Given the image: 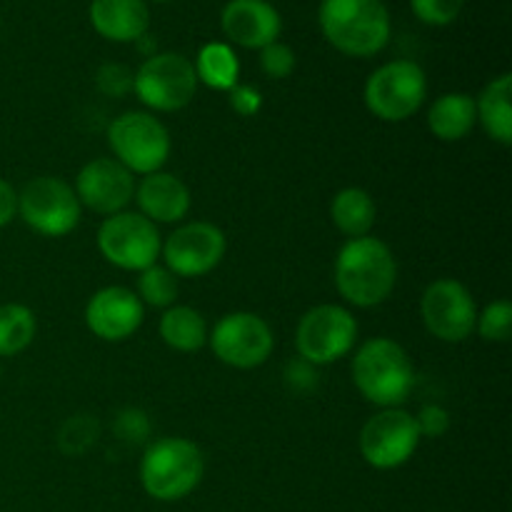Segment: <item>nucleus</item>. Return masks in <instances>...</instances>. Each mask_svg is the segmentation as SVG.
I'll use <instances>...</instances> for the list:
<instances>
[{
	"mask_svg": "<svg viewBox=\"0 0 512 512\" xmlns=\"http://www.w3.org/2000/svg\"><path fill=\"white\" fill-rule=\"evenodd\" d=\"M333 280L345 303L353 308H375L393 295L398 260L380 238H350L335 258Z\"/></svg>",
	"mask_w": 512,
	"mask_h": 512,
	"instance_id": "1",
	"label": "nucleus"
},
{
	"mask_svg": "<svg viewBox=\"0 0 512 512\" xmlns=\"http://www.w3.org/2000/svg\"><path fill=\"white\" fill-rule=\"evenodd\" d=\"M350 375L358 393L378 408H400L415 385V368L408 350L385 335L365 340L355 350Z\"/></svg>",
	"mask_w": 512,
	"mask_h": 512,
	"instance_id": "2",
	"label": "nucleus"
},
{
	"mask_svg": "<svg viewBox=\"0 0 512 512\" xmlns=\"http://www.w3.org/2000/svg\"><path fill=\"white\" fill-rule=\"evenodd\" d=\"M318 23L325 40L350 58L378 55L393 30L383 0H323Z\"/></svg>",
	"mask_w": 512,
	"mask_h": 512,
	"instance_id": "3",
	"label": "nucleus"
},
{
	"mask_svg": "<svg viewBox=\"0 0 512 512\" xmlns=\"http://www.w3.org/2000/svg\"><path fill=\"white\" fill-rule=\"evenodd\" d=\"M205 475L203 450L188 438H160L145 448L140 485L158 503H178L198 490Z\"/></svg>",
	"mask_w": 512,
	"mask_h": 512,
	"instance_id": "4",
	"label": "nucleus"
},
{
	"mask_svg": "<svg viewBox=\"0 0 512 512\" xmlns=\"http://www.w3.org/2000/svg\"><path fill=\"white\" fill-rule=\"evenodd\" d=\"M428 78L415 60H390L365 80V108L383 123H403L423 108Z\"/></svg>",
	"mask_w": 512,
	"mask_h": 512,
	"instance_id": "5",
	"label": "nucleus"
},
{
	"mask_svg": "<svg viewBox=\"0 0 512 512\" xmlns=\"http://www.w3.org/2000/svg\"><path fill=\"white\" fill-rule=\"evenodd\" d=\"M108 145L113 158L133 175L163 170L170 158V133L153 113L128 110L108 125Z\"/></svg>",
	"mask_w": 512,
	"mask_h": 512,
	"instance_id": "6",
	"label": "nucleus"
},
{
	"mask_svg": "<svg viewBox=\"0 0 512 512\" xmlns=\"http://www.w3.org/2000/svg\"><path fill=\"white\" fill-rule=\"evenodd\" d=\"M193 60L180 53H153L133 73V93L153 113H175L198 93Z\"/></svg>",
	"mask_w": 512,
	"mask_h": 512,
	"instance_id": "7",
	"label": "nucleus"
},
{
	"mask_svg": "<svg viewBox=\"0 0 512 512\" xmlns=\"http://www.w3.org/2000/svg\"><path fill=\"white\" fill-rule=\"evenodd\" d=\"M80 200L73 185L63 178L40 175L18 190V215L33 233L45 238H63L80 223Z\"/></svg>",
	"mask_w": 512,
	"mask_h": 512,
	"instance_id": "8",
	"label": "nucleus"
},
{
	"mask_svg": "<svg viewBox=\"0 0 512 512\" xmlns=\"http://www.w3.org/2000/svg\"><path fill=\"white\" fill-rule=\"evenodd\" d=\"M98 250L110 265L130 273L158 263L163 250V235L158 225L150 223L138 210L108 215L98 228Z\"/></svg>",
	"mask_w": 512,
	"mask_h": 512,
	"instance_id": "9",
	"label": "nucleus"
},
{
	"mask_svg": "<svg viewBox=\"0 0 512 512\" xmlns=\"http://www.w3.org/2000/svg\"><path fill=\"white\" fill-rule=\"evenodd\" d=\"M355 343H358V320L343 305H315L300 318L295 330L298 355L313 368L345 358Z\"/></svg>",
	"mask_w": 512,
	"mask_h": 512,
	"instance_id": "10",
	"label": "nucleus"
},
{
	"mask_svg": "<svg viewBox=\"0 0 512 512\" xmlns=\"http://www.w3.org/2000/svg\"><path fill=\"white\" fill-rule=\"evenodd\" d=\"M208 345L215 358L235 370H253L268 363L275 348V335L268 320L258 313L235 310L223 315L208 333Z\"/></svg>",
	"mask_w": 512,
	"mask_h": 512,
	"instance_id": "11",
	"label": "nucleus"
},
{
	"mask_svg": "<svg viewBox=\"0 0 512 512\" xmlns=\"http://www.w3.org/2000/svg\"><path fill=\"white\" fill-rule=\"evenodd\" d=\"M415 415L403 408H380L360 430V455L375 470L403 468L420 448Z\"/></svg>",
	"mask_w": 512,
	"mask_h": 512,
	"instance_id": "12",
	"label": "nucleus"
},
{
	"mask_svg": "<svg viewBox=\"0 0 512 512\" xmlns=\"http://www.w3.org/2000/svg\"><path fill=\"white\" fill-rule=\"evenodd\" d=\"M225 250L228 238L218 225L190 220L163 240L160 258L175 278H203L223 263Z\"/></svg>",
	"mask_w": 512,
	"mask_h": 512,
	"instance_id": "13",
	"label": "nucleus"
},
{
	"mask_svg": "<svg viewBox=\"0 0 512 512\" xmlns=\"http://www.w3.org/2000/svg\"><path fill=\"white\" fill-rule=\"evenodd\" d=\"M423 325L443 343H465L475 333L478 305L473 293L455 278H438L420 298Z\"/></svg>",
	"mask_w": 512,
	"mask_h": 512,
	"instance_id": "14",
	"label": "nucleus"
},
{
	"mask_svg": "<svg viewBox=\"0 0 512 512\" xmlns=\"http://www.w3.org/2000/svg\"><path fill=\"white\" fill-rule=\"evenodd\" d=\"M73 190L80 200V208L108 218L123 213L133 203L135 175L115 158H93L80 168Z\"/></svg>",
	"mask_w": 512,
	"mask_h": 512,
	"instance_id": "15",
	"label": "nucleus"
},
{
	"mask_svg": "<svg viewBox=\"0 0 512 512\" xmlns=\"http://www.w3.org/2000/svg\"><path fill=\"white\" fill-rule=\"evenodd\" d=\"M145 320V305L135 290L125 285H108L93 293L85 305V325L105 343H123L133 338Z\"/></svg>",
	"mask_w": 512,
	"mask_h": 512,
	"instance_id": "16",
	"label": "nucleus"
},
{
	"mask_svg": "<svg viewBox=\"0 0 512 512\" xmlns=\"http://www.w3.org/2000/svg\"><path fill=\"white\" fill-rule=\"evenodd\" d=\"M220 28L233 45L263 50L280 38L283 20L268 0H230L220 13Z\"/></svg>",
	"mask_w": 512,
	"mask_h": 512,
	"instance_id": "17",
	"label": "nucleus"
},
{
	"mask_svg": "<svg viewBox=\"0 0 512 512\" xmlns=\"http://www.w3.org/2000/svg\"><path fill=\"white\" fill-rule=\"evenodd\" d=\"M135 203L138 213L155 225L183 223L193 205L190 188L173 173H150L135 183Z\"/></svg>",
	"mask_w": 512,
	"mask_h": 512,
	"instance_id": "18",
	"label": "nucleus"
},
{
	"mask_svg": "<svg viewBox=\"0 0 512 512\" xmlns=\"http://www.w3.org/2000/svg\"><path fill=\"white\" fill-rule=\"evenodd\" d=\"M90 25L110 43H138L150 28V8L145 0H93Z\"/></svg>",
	"mask_w": 512,
	"mask_h": 512,
	"instance_id": "19",
	"label": "nucleus"
},
{
	"mask_svg": "<svg viewBox=\"0 0 512 512\" xmlns=\"http://www.w3.org/2000/svg\"><path fill=\"white\" fill-rule=\"evenodd\" d=\"M478 125L475 98L468 93H445L428 110V130L443 143H460Z\"/></svg>",
	"mask_w": 512,
	"mask_h": 512,
	"instance_id": "20",
	"label": "nucleus"
},
{
	"mask_svg": "<svg viewBox=\"0 0 512 512\" xmlns=\"http://www.w3.org/2000/svg\"><path fill=\"white\" fill-rule=\"evenodd\" d=\"M512 75L503 73L490 80L475 98V115L493 143H512Z\"/></svg>",
	"mask_w": 512,
	"mask_h": 512,
	"instance_id": "21",
	"label": "nucleus"
},
{
	"mask_svg": "<svg viewBox=\"0 0 512 512\" xmlns=\"http://www.w3.org/2000/svg\"><path fill=\"white\" fill-rule=\"evenodd\" d=\"M160 338L175 353H198L208 345V320L190 305H170L160 315Z\"/></svg>",
	"mask_w": 512,
	"mask_h": 512,
	"instance_id": "22",
	"label": "nucleus"
},
{
	"mask_svg": "<svg viewBox=\"0 0 512 512\" xmlns=\"http://www.w3.org/2000/svg\"><path fill=\"white\" fill-rule=\"evenodd\" d=\"M378 208L368 190L363 188H343L330 200V220L335 228L350 238H363L373 230Z\"/></svg>",
	"mask_w": 512,
	"mask_h": 512,
	"instance_id": "23",
	"label": "nucleus"
},
{
	"mask_svg": "<svg viewBox=\"0 0 512 512\" xmlns=\"http://www.w3.org/2000/svg\"><path fill=\"white\" fill-rule=\"evenodd\" d=\"M193 68L198 83L220 93H230L240 83V60L228 43L203 45L198 58L193 60Z\"/></svg>",
	"mask_w": 512,
	"mask_h": 512,
	"instance_id": "24",
	"label": "nucleus"
},
{
	"mask_svg": "<svg viewBox=\"0 0 512 512\" xmlns=\"http://www.w3.org/2000/svg\"><path fill=\"white\" fill-rule=\"evenodd\" d=\"M38 333V320L28 305H0V358H13L30 348Z\"/></svg>",
	"mask_w": 512,
	"mask_h": 512,
	"instance_id": "25",
	"label": "nucleus"
},
{
	"mask_svg": "<svg viewBox=\"0 0 512 512\" xmlns=\"http://www.w3.org/2000/svg\"><path fill=\"white\" fill-rule=\"evenodd\" d=\"M135 295L145 308L168 310L178 300V278L165 265H150L138 273V288Z\"/></svg>",
	"mask_w": 512,
	"mask_h": 512,
	"instance_id": "26",
	"label": "nucleus"
},
{
	"mask_svg": "<svg viewBox=\"0 0 512 512\" xmlns=\"http://www.w3.org/2000/svg\"><path fill=\"white\" fill-rule=\"evenodd\" d=\"M475 333L488 343H508L512 335V305L508 300H493L475 320Z\"/></svg>",
	"mask_w": 512,
	"mask_h": 512,
	"instance_id": "27",
	"label": "nucleus"
},
{
	"mask_svg": "<svg viewBox=\"0 0 512 512\" xmlns=\"http://www.w3.org/2000/svg\"><path fill=\"white\" fill-rule=\"evenodd\" d=\"M410 8L420 23L443 28V25L458 20V15L465 8V0H410Z\"/></svg>",
	"mask_w": 512,
	"mask_h": 512,
	"instance_id": "28",
	"label": "nucleus"
},
{
	"mask_svg": "<svg viewBox=\"0 0 512 512\" xmlns=\"http://www.w3.org/2000/svg\"><path fill=\"white\" fill-rule=\"evenodd\" d=\"M260 68H263V73L273 80L288 78L295 70V53L290 50V45L275 40V43L265 45V48L260 50Z\"/></svg>",
	"mask_w": 512,
	"mask_h": 512,
	"instance_id": "29",
	"label": "nucleus"
},
{
	"mask_svg": "<svg viewBox=\"0 0 512 512\" xmlns=\"http://www.w3.org/2000/svg\"><path fill=\"white\" fill-rule=\"evenodd\" d=\"M95 83L108 98H123L133 90V70L123 63H105L95 75Z\"/></svg>",
	"mask_w": 512,
	"mask_h": 512,
	"instance_id": "30",
	"label": "nucleus"
},
{
	"mask_svg": "<svg viewBox=\"0 0 512 512\" xmlns=\"http://www.w3.org/2000/svg\"><path fill=\"white\" fill-rule=\"evenodd\" d=\"M415 425L420 430V438H443L450 430V413L443 405H423L415 415Z\"/></svg>",
	"mask_w": 512,
	"mask_h": 512,
	"instance_id": "31",
	"label": "nucleus"
},
{
	"mask_svg": "<svg viewBox=\"0 0 512 512\" xmlns=\"http://www.w3.org/2000/svg\"><path fill=\"white\" fill-rule=\"evenodd\" d=\"M260 105H263V95H260V90L253 88V85L238 83L230 90V108L238 115H243V118H250V115L258 113Z\"/></svg>",
	"mask_w": 512,
	"mask_h": 512,
	"instance_id": "32",
	"label": "nucleus"
},
{
	"mask_svg": "<svg viewBox=\"0 0 512 512\" xmlns=\"http://www.w3.org/2000/svg\"><path fill=\"white\" fill-rule=\"evenodd\" d=\"M148 418H145V413H140V410H123V413L118 415V423H115V430H118L120 438L125 440H143L145 435H148Z\"/></svg>",
	"mask_w": 512,
	"mask_h": 512,
	"instance_id": "33",
	"label": "nucleus"
},
{
	"mask_svg": "<svg viewBox=\"0 0 512 512\" xmlns=\"http://www.w3.org/2000/svg\"><path fill=\"white\" fill-rule=\"evenodd\" d=\"M13 218H18V190L0 178V228L13 223Z\"/></svg>",
	"mask_w": 512,
	"mask_h": 512,
	"instance_id": "34",
	"label": "nucleus"
},
{
	"mask_svg": "<svg viewBox=\"0 0 512 512\" xmlns=\"http://www.w3.org/2000/svg\"><path fill=\"white\" fill-rule=\"evenodd\" d=\"M153 3H168V0H153Z\"/></svg>",
	"mask_w": 512,
	"mask_h": 512,
	"instance_id": "35",
	"label": "nucleus"
},
{
	"mask_svg": "<svg viewBox=\"0 0 512 512\" xmlns=\"http://www.w3.org/2000/svg\"><path fill=\"white\" fill-rule=\"evenodd\" d=\"M0 378H3V365H0Z\"/></svg>",
	"mask_w": 512,
	"mask_h": 512,
	"instance_id": "36",
	"label": "nucleus"
}]
</instances>
